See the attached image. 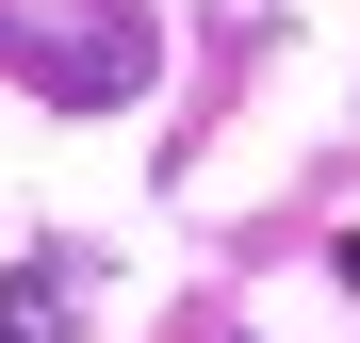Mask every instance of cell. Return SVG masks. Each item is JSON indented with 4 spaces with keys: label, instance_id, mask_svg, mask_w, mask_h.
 <instances>
[{
    "label": "cell",
    "instance_id": "obj_1",
    "mask_svg": "<svg viewBox=\"0 0 360 343\" xmlns=\"http://www.w3.org/2000/svg\"><path fill=\"white\" fill-rule=\"evenodd\" d=\"M0 49H17V82H49V98H148V17H131V0H82V17H17Z\"/></svg>",
    "mask_w": 360,
    "mask_h": 343
},
{
    "label": "cell",
    "instance_id": "obj_2",
    "mask_svg": "<svg viewBox=\"0 0 360 343\" xmlns=\"http://www.w3.org/2000/svg\"><path fill=\"white\" fill-rule=\"evenodd\" d=\"M66 295H82L66 262H17L0 278V343H66Z\"/></svg>",
    "mask_w": 360,
    "mask_h": 343
}]
</instances>
